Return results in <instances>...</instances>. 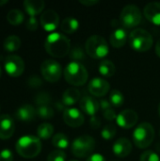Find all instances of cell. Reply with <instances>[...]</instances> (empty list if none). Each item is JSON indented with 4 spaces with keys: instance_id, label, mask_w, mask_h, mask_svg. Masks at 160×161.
I'll return each instance as SVG.
<instances>
[{
    "instance_id": "603a6c76",
    "label": "cell",
    "mask_w": 160,
    "mask_h": 161,
    "mask_svg": "<svg viewBox=\"0 0 160 161\" xmlns=\"http://www.w3.org/2000/svg\"><path fill=\"white\" fill-rule=\"evenodd\" d=\"M98 71L101 75H103L105 77H111L115 75L116 68L112 61H110L108 59H103L99 63Z\"/></svg>"
},
{
    "instance_id": "484cf974",
    "label": "cell",
    "mask_w": 160,
    "mask_h": 161,
    "mask_svg": "<svg viewBox=\"0 0 160 161\" xmlns=\"http://www.w3.org/2000/svg\"><path fill=\"white\" fill-rule=\"evenodd\" d=\"M54 134V126L49 123H42L37 128V136L40 140H48Z\"/></svg>"
},
{
    "instance_id": "836d02e7",
    "label": "cell",
    "mask_w": 160,
    "mask_h": 161,
    "mask_svg": "<svg viewBox=\"0 0 160 161\" xmlns=\"http://www.w3.org/2000/svg\"><path fill=\"white\" fill-rule=\"evenodd\" d=\"M141 161H160L159 156L152 150L143 152L141 156Z\"/></svg>"
},
{
    "instance_id": "277c9868",
    "label": "cell",
    "mask_w": 160,
    "mask_h": 161,
    "mask_svg": "<svg viewBox=\"0 0 160 161\" xmlns=\"http://www.w3.org/2000/svg\"><path fill=\"white\" fill-rule=\"evenodd\" d=\"M129 44L137 52H146L153 45L152 35L142 28H136L129 34Z\"/></svg>"
},
{
    "instance_id": "e575fe53",
    "label": "cell",
    "mask_w": 160,
    "mask_h": 161,
    "mask_svg": "<svg viewBox=\"0 0 160 161\" xmlns=\"http://www.w3.org/2000/svg\"><path fill=\"white\" fill-rule=\"evenodd\" d=\"M35 103L37 104L38 107L43 106V105H49V103H50V96L47 93H45V92H41L40 94H38L37 97L35 98Z\"/></svg>"
},
{
    "instance_id": "1f68e13d",
    "label": "cell",
    "mask_w": 160,
    "mask_h": 161,
    "mask_svg": "<svg viewBox=\"0 0 160 161\" xmlns=\"http://www.w3.org/2000/svg\"><path fill=\"white\" fill-rule=\"evenodd\" d=\"M116 132H117V129H116V126L113 125H106L102 131H101V135H102V138L107 140V141H109L111 139H113L116 135Z\"/></svg>"
},
{
    "instance_id": "f6af8a7d",
    "label": "cell",
    "mask_w": 160,
    "mask_h": 161,
    "mask_svg": "<svg viewBox=\"0 0 160 161\" xmlns=\"http://www.w3.org/2000/svg\"><path fill=\"white\" fill-rule=\"evenodd\" d=\"M8 2V0H1V1H0V7L3 6V5H6Z\"/></svg>"
},
{
    "instance_id": "74e56055",
    "label": "cell",
    "mask_w": 160,
    "mask_h": 161,
    "mask_svg": "<svg viewBox=\"0 0 160 161\" xmlns=\"http://www.w3.org/2000/svg\"><path fill=\"white\" fill-rule=\"evenodd\" d=\"M104 117H105V119H107L108 121H113V120L117 119L116 113H115V111H114L112 108L104 111Z\"/></svg>"
},
{
    "instance_id": "681fc988",
    "label": "cell",
    "mask_w": 160,
    "mask_h": 161,
    "mask_svg": "<svg viewBox=\"0 0 160 161\" xmlns=\"http://www.w3.org/2000/svg\"><path fill=\"white\" fill-rule=\"evenodd\" d=\"M159 136H160V132H159Z\"/></svg>"
},
{
    "instance_id": "b9f144b4",
    "label": "cell",
    "mask_w": 160,
    "mask_h": 161,
    "mask_svg": "<svg viewBox=\"0 0 160 161\" xmlns=\"http://www.w3.org/2000/svg\"><path fill=\"white\" fill-rule=\"evenodd\" d=\"M87 161H106L105 158L100 154H92L89 157Z\"/></svg>"
},
{
    "instance_id": "4dcf8cb0",
    "label": "cell",
    "mask_w": 160,
    "mask_h": 161,
    "mask_svg": "<svg viewBox=\"0 0 160 161\" xmlns=\"http://www.w3.org/2000/svg\"><path fill=\"white\" fill-rule=\"evenodd\" d=\"M70 58H72L73 61L80 62V61H82V60H84L86 58V56H85V53H84L83 49L80 46H75L70 52Z\"/></svg>"
},
{
    "instance_id": "c3c4849f",
    "label": "cell",
    "mask_w": 160,
    "mask_h": 161,
    "mask_svg": "<svg viewBox=\"0 0 160 161\" xmlns=\"http://www.w3.org/2000/svg\"><path fill=\"white\" fill-rule=\"evenodd\" d=\"M69 161H77V160H69Z\"/></svg>"
},
{
    "instance_id": "d6986e66",
    "label": "cell",
    "mask_w": 160,
    "mask_h": 161,
    "mask_svg": "<svg viewBox=\"0 0 160 161\" xmlns=\"http://www.w3.org/2000/svg\"><path fill=\"white\" fill-rule=\"evenodd\" d=\"M36 115H37L36 109L34 108L33 106H31L29 104H25V105L21 106L20 108H18V109L15 112L16 118L23 123L32 122Z\"/></svg>"
},
{
    "instance_id": "4316f807",
    "label": "cell",
    "mask_w": 160,
    "mask_h": 161,
    "mask_svg": "<svg viewBox=\"0 0 160 161\" xmlns=\"http://www.w3.org/2000/svg\"><path fill=\"white\" fill-rule=\"evenodd\" d=\"M7 20L9 25H19L25 21V15L24 13L18 9V8H13L10 9L8 14H7Z\"/></svg>"
},
{
    "instance_id": "8fae6325",
    "label": "cell",
    "mask_w": 160,
    "mask_h": 161,
    "mask_svg": "<svg viewBox=\"0 0 160 161\" xmlns=\"http://www.w3.org/2000/svg\"><path fill=\"white\" fill-rule=\"evenodd\" d=\"M40 23L42 28L47 32L56 30L59 25V16L53 9H47L40 17Z\"/></svg>"
},
{
    "instance_id": "83f0119b",
    "label": "cell",
    "mask_w": 160,
    "mask_h": 161,
    "mask_svg": "<svg viewBox=\"0 0 160 161\" xmlns=\"http://www.w3.org/2000/svg\"><path fill=\"white\" fill-rule=\"evenodd\" d=\"M69 139L68 137L63 133H58L52 138V144L57 147L58 150L66 149L69 146Z\"/></svg>"
},
{
    "instance_id": "4fadbf2b",
    "label": "cell",
    "mask_w": 160,
    "mask_h": 161,
    "mask_svg": "<svg viewBox=\"0 0 160 161\" xmlns=\"http://www.w3.org/2000/svg\"><path fill=\"white\" fill-rule=\"evenodd\" d=\"M139 116L136 111L132 109H124L117 116V124L119 126L124 129H130L134 127L138 122Z\"/></svg>"
},
{
    "instance_id": "ba28073f",
    "label": "cell",
    "mask_w": 160,
    "mask_h": 161,
    "mask_svg": "<svg viewBox=\"0 0 160 161\" xmlns=\"http://www.w3.org/2000/svg\"><path fill=\"white\" fill-rule=\"evenodd\" d=\"M142 19L141 9L136 5L125 6L120 15V23L126 28H133L138 26Z\"/></svg>"
},
{
    "instance_id": "e0dca14e",
    "label": "cell",
    "mask_w": 160,
    "mask_h": 161,
    "mask_svg": "<svg viewBox=\"0 0 160 161\" xmlns=\"http://www.w3.org/2000/svg\"><path fill=\"white\" fill-rule=\"evenodd\" d=\"M145 18L156 25H160V2L148 3L143 9Z\"/></svg>"
},
{
    "instance_id": "f1b7e54d",
    "label": "cell",
    "mask_w": 160,
    "mask_h": 161,
    "mask_svg": "<svg viewBox=\"0 0 160 161\" xmlns=\"http://www.w3.org/2000/svg\"><path fill=\"white\" fill-rule=\"evenodd\" d=\"M109 102L112 107L120 108L121 106H123V104L124 102V94L119 90H113L109 96Z\"/></svg>"
},
{
    "instance_id": "8d00e7d4",
    "label": "cell",
    "mask_w": 160,
    "mask_h": 161,
    "mask_svg": "<svg viewBox=\"0 0 160 161\" xmlns=\"http://www.w3.org/2000/svg\"><path fill=\"white\" fill-rule=\"evenodd\" d=\"M0 161H13V154L9 149H3L0 152Z\"/></svg>"
},
{
    "instance_id": "d4e9b609",
    "label": "cell",
    "mask_w": 160,
    "mask_h": 161,
    "mask_svg": "<svg viewBox=\"0 0 160 161\" xmlns=\"http://www.w3.org/2000/svg\"><path fill=\"white\" fill-rule=\"evenodd\" d=\"M21 46V40L16 35L8 36L3 43V47L7 52H15Z\"/></svg>"
},
{
    "instance_id": "ee69618b",
    "label": "cell",
    "mask_w": 160,
    "mask_h": 161,
    "mask_svg": "<svg viewBox=\"0 0 160 161\" xmlns=\"http://www.w3.org/2000/svg\"><path fill=\"white\" fill-rule=\"evenodd\" d=\"M156 53H157V55L160 58V39L157 41V45H156Z\"/></svg>"
},
{
    "instance_id": "d6a6232c",
    "label": "cell",
    "mask_w": 160,
    "mask_h": 161,
    "mask_svg": "<svg viewBox=\"0 0 160 161\" xmlns=\"http://www.w3.org/2000/svg\"><path fill=\"white\" fill-rule=\"evenodd\" d=\"M66 160V154L63 150H54L52 151L48 157L47 161H65Z\"/></svg>"
},
{
    "instance_id": "60d3db41",
    "label": "cell",
    "mask_w": 160,
    "mask_h": 161,
    "mask_svg": "<svg viewBox=\"0 0 160 161\" xmlns=\"http://www.w3.org/2000/svg\"><path fill=\"white\" fill-rule=\"evenodd\" d=\"M28 84H29V86H31V87L37 88V87H39V86L41 85V79H40L39 77H37V76H32V77L29 79Z\"/></svg>"
},
{
    "instance_id": "bcb514c9",
    "label": "cell",
    "mask_w": 160,
    "mask_h": 161,
    "mask_svg": "<svg viewBox=\"0 0 160 161\" xmlns=\"http://www.w3.org/2000/svg\"><path fill=\"white\" fill-rule=\"evenodd\" d=\"M2 76V69H1V67H0V77Z\"/></svg>"
},
{
    "instance_id": "ab89813d",
    "label": "cell",
    "mask_w": 160,
    "mask_h": 161,
    "mask_svg": "<svg viewBox=\"0 0 160 161\" xmlns=\"http://www.w3.org/2000/svg\"><path fill=\"white\" fill-rule=\"evenodd\" d=\"M90 125H91V126L93 129H97V128H99V127H100V125H101L100 119H99V118H97L96 116L91 117V121H90Z\"/></svg>"
},
{
    "instance_id": "52a82bcc",
    "label": "cell",
    "mask_w": 160,
    "mask_h": 161,
    "mask_svg": "<svg viewBox=\"0 0 160 161\" xmlns=\"http://www.w3.org/2000/svg\"><path fill=\"white\" fill-rule=\"evenodd\" d=\"M95 148V141L89 135H83L76 138L72 143V153L77 158H86L91 156Z\"/></svg>"
},
{
    "instance_id": "7bdbcfd3",
    "label": "cell",
    "mask_w": 160,
    "mask_h": 161,
    "mask_svg": "<svg viewBox=\"0 0 160 161\" xmlns=\"http://www.w3.org/2000/svg\"><path fill=\"white\" fill-rule=\"evenodd\" d=\"M79 3L86 7H91L99 3L98 0H79Z\"/></svg>"
},
{
    "instance_id": "8992f818",
    "label": "cell",
    "mask_w": 160,
    "mask_h": 161,
    "mask_svg": "<svg viewBox=\"0 0 160 161\" xmlns=\"http://www.w3.org/2000/svg\"><path fill=\"white\" fill-rule=\"evenodd\" d=\"M155 139V129L149 123H141L133 133L134 143L137 147L144 149L149 147Z\"/></svg>"
},
{
    "instance_id": "ffe728a7",
    "label": "cell",
    "mask_w": 160,
    "mask_h": 161,
    "mask_svg": "<svg viewBox=\"0 0 160 161\" xmlns=\"http://www.w3.org/2000/svg\"><path fill=\"white\" fill-rule=\"evenodd\" d=\"M45 7V3L42 0H25L24 8L29 17H36L40 14Z\"/></svg>"
},
{
    "instance_id": "3957f363",
    "label": "cell",
    "mask_w": 160,
    "mask_h": 161,
    "mask_svg": "<svg viewBox=\"0 0 160 161\" xmlns=\"http://www.w3.org/2000/svg\"><path fill=\"white\" fill-rule=\"evenodd\" d=\"M89 74L85 66L80 62L71 61L64 69L65 80L73 86H83L88 81Z\"/></svg>"
},
{
    "instance_id": "5b68a950",
    "label": "cell",
    "mask_w": 160,
    "mask_h": 161,
    "mask_svg": "<svg viewBox=\"0 0 160 161\" xmlns=\"http://www.w3.org/2000/svg\"><path fill=\"white\" fill-rule=\"evenodd\" d=\"M86 53L95 59H102L108 54V45L107 41L99 35L91 36L85 44Z\"/></svg>"
},
{
    "instance_id": "30bf717a",
    "label": "cell",
    "mask_w": 160,
    "mask_h": 161,
    "mask_svg": "<svg viewBox=\"0 0 160 161\" xmlns=\"http://www.w3.org/2000/svg\"><path fill=\"white\" fill-rule=\"evenodd\" d=\"M4 68L6 73L11 77L22 75L25 71V62L22 58L16 55H9L5 58Z\"/></svg>"
},
{
    "instance_id": "5bb4252c",
    "label": "cell",
    "mask_w": 160,
    "mask_h": 161,
    "mask_svg": "<svg viewBox=\"0 0 160 161\" xmlns=\"http://www.w3.org/2000/svg\"><path fill=\"white\" fill-rule=\"evenodd\" d=\"M88 89L92 95L96 97H103L108 92L110 85L107 80L100 77H95L90 81Z\"/></svg>"
},
{
    "instance_id": "2e32d148",
    "label": "cell",
    "mask_w": 160,
    "mask_h": 161,
    "mask_svg": "<svg viewBox=\"0 0 160 161\" xmlns=\"http://www.w3.org/2000/svg\"><path fill=\"white\" fill-rule=\"evenodd\" d=\"M79 105H80L81 110L87 115H90L91 117L95 116L100 108L99 101H97L95 98L91 96L82 97L79 101Z\"/></svg>"
},
{
    "instance_id": "7402d4cb",
    "label": "cell",
    "mask_w": 160,
    "mask_h": 161,
    "mask_svg": "<svg viewBox=\"0 0 160 161\" xmlns=\"http://www.w3.org/2000/svg\"><path fill=\"white\" fill-rule=\"evenodd\" d=\"M80 97L81 94L77 89L75 88L67 89L62 94V104L65 107L74 106L75 103H77L80 100Z\"/></svg>"
},
{
    "instance_id": "7c38bea8",
    "label": "cell",
    "mask_w": 160,
    "mask_h": 161,
    "mask_svg": "<svg viewBox=\"0 0 160 161\" xmlns=\"http://www.w3.org/2000/svg\"><path fill=\"white\" fill-rule=\"evenodd\" d=\"M64 123L71 127H79L84 122L85 118L82 112L75 108H68L63 112Z\"/></svg>"
},
{
    "instance_id": "d590c367",
    "label": "cell",
    "mask_w": 160,
    "mask_h": 161,
    "mask_svg": "<svg viewBox=\"0 0 160 161\" xmlns=\"http://www.w3.org/2000/svg\"><path fill=\"white\" fill-rule=\"evenodd\" d=\"M25 26L30 31L37 30V28L39 26V23H38V20L36 19V17H29L26 24H25Z\"/></svg>"
},
{
    "instance_id": "cb8c5ba5",
    "label": "cell",
    "mask_w": 160,
    "mask_h": 161,
    "mask_svg": "<svg viewBox=\"0 0 160 161\" xmlns=\"http://www.w3.org/2000/svg\"><path fill=\"white\" fill-rule=\"evenodd\" d=\"M79 27V23L75 18L73 17H67L65 18L61 24H60V29L62 32L67 34H73L75 31H77Z\"/></svg>"
},
{
    "instance_id": "7a4b0ae2",
    "label": "cell",
    "mask_w": 160,
    "mask_h": 161,
    "mask_svg": "<svg viewBox=\"0 0 160 161\" xmlns=\"http://www.w3.org/2000/svg\"><path fill=\"white\" fill-rule=\"evenodd\" d=\"M15 149L22 158H33L37 157L41 151V142L38 137L32 135H25L21 137L16 144Z\"/></svg>"
},
{
    "instance_id": "9c48e42d",
    "label": "cell",
    "mask_w": 160,
    "mask_h": 161,
    "mask_svg": "<svg viewBox=\"0 0 160 161\" xmlns=\"http://www.w3.org/2000/svg\"><path fill=\"white\" fill-rule=\"evenodd\" d=\"M41 73L46 81L55 83L61 77V65L54 59H45L41 65Z\"/></svg>"
},
{
    "instance_id": "f35d334b",
    "label": "cell",
    "mask_w": 160,
    "mask_h": 161,
    "mask_svg": "<svg viewBox=\"0 0 160 161\" xmlns=\"http://www.w3.org/2000/svg\"><path fill=\"white\" fill-rule=\"evenodd\" d=\"M99 104H100V108L102 110H104V111H106L108 109H110L111 107H112L111 104H110V102L108 101V100H106V99H101L99 101Z\"/></svg>"
},
{
    "instance_id": "ac0fdd59",
    "label": "cell",
    "mask_w": 160,
    "mask_h": 161,
    "mask_svg": "<svg viewBox=\"0 0 160 161\" xmlns=\"http://www.w3.org/2000/svg\"><path fill=\"white\" fill-rule=\"evenodd\" d=\"M112 151L118 158H125L132 152V143L125 138L118 139L112 146Z\"/></svg>"
},
{
    "instance_id": "f546056e",
    "label": "cell",
    "mask_w": 160,
    "mask_h": 161,
    "mask_svg": "<svg viewBox=\"0 0 160 161\" xmlns=\"http://www.w3.org/2000/svg\"><path fill=\"white\" fill-rule=\"evenodd\" d=\"M36 113L37 115L41 118V119H51L54 116V109L52 108V107H50L49 105H43V106H40L37 107L36 108Z\"/></svg>"
},
{
    "instance_id": "7dc6e473",
    "label": "cell",
    "mask_w": 160,
    "mask_h": 161,
    "mask_svg": "<svg viewBox=\"0 0 160 161\" xmlns=\"http://www.w3.org/2000/svg\"><path fill=\"white\" fill-rule=\"evenodd\" d=\"M158 114H159V116H160V104H159V106H158Z\"/></svg>"
},
{
    "instance_id": "9a60e30c",
    "label": "cell",
    "mask_w": 160,
    "mask_h": 161,
    "mask_svg": "<svg viewBox=\"0 0 160 161\" xmlns=\"http://www.w3.org/2000/svg\"><path fill=\"white\" fill-rule=\"evenodd\" d=\"M15 131L14 121L8 114L0 115V140H8Z\"/></svg>"
},
{
    "instance_id": "44dd1931",
    "label": "cell",
    "mask_w": 160,
    "mask_h": 161,
    "mask_svg": "<svg viewBox=\"0 0 160 161\" xmlns=\"http://www.w3.org/2000/svg\"><path fill=\"white\" fill-rule=\"evenodd\" d=\"M127 39H128V34H127V32H126V30L124 28H117V29H115L111 33V35L109 37L110 43L115 48L123 47L126 43Z\"/></svg>"
},
{
    "instance_id": "6da1fadb",
    "label": "cell",
    "mask_w": 160,
    "mask_h": 161,
    "mask_svg": "<svg viewBox=\"0 0 160 161\" xmlns=\"http://www.w3.org/2000/svg\"><path fill=\"white\" fill-rule=\"evenodd\" d=\"M46 52L54 58H63L70 53L71 42L62 33L53 32L49 34L44 42Z\"/></svg>"
}]
</instances>
